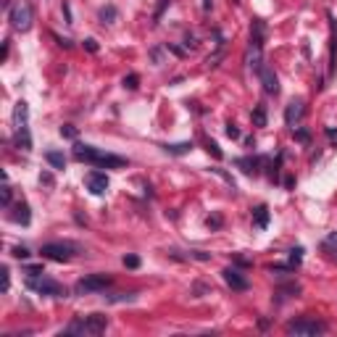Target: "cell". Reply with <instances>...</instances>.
Segmentation results:
<instances>
[{"label":"cell","mask_w":337,"mask_h":337,"mask_svg":"<svg viewBox=\"0 0 337 337\" xmlns=\"http://www.w3.org/2000/svg\"><path fill=\"white\" fill-rule=\"evenodd\" d=\"M74 158L76 161H87V163H95V166H124L127 161L124 158H119V156H111V153H103L93 145H82V143H76L74 145Z\"/></svg>","instance_id":"6da1fadb"},{"label":"cell","mask_w":337,"mask_h":337,"mask_svg":"<svg viewBox=\"0 0 337 337\" xmlns=\"http://www.w3.org/2000/svg\"><path fill=\"white\" fill-rule=\"evenodd\" d=\"M105 327H108V319L103 314H90L82 319H74L61 334H82V337L85 334H100V332H105Z\"/></svg>","instance_id":"7a4b0ae2"},{"label":"cell","mask_w":337,"mask_h":337,"mask_svg":"<svg viewBox=\"0 0 337 337\" xmlns=\"http://www.w3.org/2000/svg\"><path fill=\"white\" fill-rule=\"evenodd\" d=\"M8 19H11V26L16 29V32H26V29H32L35 11H32V6H29L26 0H16V3L11 6V11H8Z\"/></svg>","instance_id":"3957f363"},{"label":"cell","mask_w":337,"mask_h":337,"mask_svg":"<svg viewBox=\"0 0 337 337\" xmlns=\"http://www.w3.org/2000/svg\"><path fill=\"white\" fill-rule=\"evenodd\" d=\"M287 334H298V337H316V334H324L327 324H321L316 319H298V321H290L285 327Z\"/></svg>","instance_id":"277c9868"},{"label":"cell","mask_w":337,"mask_h":337,"mask_svg":"<svg viewBox=\"0 0 337 337\" xmlns=\"http://www.w3.org/2000/svg\"><path fill=\"white\" fill-rule=\"evenodd\" d=\"M74 250H76V245H71V242H48V245H42L40 253L45 258H53V261H69Z\"/></svg>","instance_id":"5b68a950"},{"label":"cell","mask_w":337,"mask_h":337,"mask_svg":"<svg viewBox=\"0 0 337 337\" xmlns=\"http://www.w3.org/2000/svg\"><path fill=\"white\" fill-rule=\"evenodd\" d=\"M111 285V277L108 274H90V277L76 282V293H100Z\"/></svg>","instance_id":"8992f818"},{"label":"cell","mask_w":337,"mask_h":337,"mask_svg":"<svg viewBox=\"0 0 337 337\" xmlns=\"http://www.w3.org/2000/svg\"><path fill=\"white\" fill-rule=\"evenodd\" d=\"M29 287H32V290H37V293H42V295H55V298H64V295H66V290L61 287L58 282L48 279V277H42V279H37V277H29Z\"/></svg>","instance_id":"52a82bcc"},{"label":"cell","mask_w":337,"mask_h":337,"mask_svg":"<svg viewBox=\"0 0 337 337\" xmlns=\"http://www.w3.org/2000/svg\"><path fill=\"white\" fill-rule=\"evenodd\" d=\"M85 182H87V190L93 195H103L105 190H108V177H105L103 172H90L85 177Z\"/></svg>","instance_id":"ba28073f"},{"label":"cell","mask_w":337,"mask_h":337,"mask_svg":"<svg viewBox=\"0 0 337 337\" xmlns=\"http://www.w3.org/2000/svg\"><path fill=\"white\" fill-rule=\"evenodd\" d=\"M258 76H261V85L269 95H277L279 93V82H277V74H274L271 66H261L258 69Z\"/></svg>","instance_id":"9c48e42d"},{"label":"cell","mask_w":337,"mask_h":337,"mask_svg":"<svg viewBox=\"0 0 337 337\" xmlns=\"http://www.w3.org/2000/svg\"><path fill=\"white\" fill-rule=\"evenodd\" d=\"M221 277H224V282L232 287V290H248V279H245L237 269H224Z\"/></svg>","instance_id":"30bf717a"},{"label":"cell","mask_w":337,"mask_h":337,"mask_svg":"<svg viewBox=\"0 0 337 337\" xmlns=\"http://www.w3.org/2000/svg\"><path fill=\"white\" fill-rule=\"evenodd\" d=\"M26 116H29V105L24 100H19L16 108H13V124H16V129H24L26 127Z\"/></svg>","instance_id":"8fae6325"},{"label":"cell","mask_w":337,"mask_h":337,"mask_svg":"<svg viewBox=\"0 0 337 337\" xmlns=\"http://www.w3.org/2000/svg\"><path fill=\"white\" fill-rule=\"evenodd\" d=\"M300 119H303V103H300V100H298V103H290L287 111H285V121H287L290 127H293L295 121H300Z\"/></svg>","instance_id":"7c38bea8"},{"label":"cell","mask_w":337,"mask_h":337,"mask_svg":"<svg viewBox=\"0 0 337 337\" xmlns=\"http://www.w3.org/2000/svg\"><path fill=\"white\" fill-rule=\"evenodd\" d=\"M16 145H19L21 150H32V137H29V127L16 129Z\"/></svg>","instance_id":"4fadbf2b"},{"label":"cell","mask_w":337,"mask_h":337,"mask_svg":"<svg viewBox=\"0 0 337 337\" xmlns=\"http://www.w3.org/2000/svg\"><path fill=\"white\" fill-rule=\"evenodd\" d=\"M45 158H48V163L53 168H66V158H64V153H58V150H48L45 153Z\"/></svg>","instance_id":"5bb4252c"},{"label":"cell","mask_w":337,"mask_h":337,"mask_svg":"<svg viewBox=\"0 0 337 337\" xmlns=\"http://www.w3.org/2000/svg\"><path fill=\"white\" fill-rule=\"evenodd\" d=\"M11 219L16 224H29V206L26 203H19L16 206V213H11Z\"/></svg>","instance_id":"9a60e30c"},{"label":"cell","mask_w":337,"mask_h":337,"mask_svg":"<svg viewBox=\"0 0 337 337\" xmlns=\"http://www.w3.org/2000/svg\"><path fill=\"white\" fill-rule=\"evenodd\" d=\"M253 219H256V224H258V227L264 229V227L269 224V208H266V206H258V208L253 211Z\"/></svg>","instance_id":"2e32d148"},{"label":"cell","mask_w":337,"mask_h":337,"mask_svg":"<svg viewBox=\"0 0 337 337\" xmlns=\"http://www.w3.org/2000/svg\"><path fill=\"white\" fill-rule=\"evenodd\" d=\"M163 150H166V153H174V156H179V153H187V150H192V143H177V145H166Z\"/></svg>","instance_id":"e0dca14e"},{"label":"cell","mask_w":337,"mask_h":337,"mask_svg":"<svg viewBox=\"0 0 337 337\" xmlns=\"http://www.w3.org/2000/svg\"><path fill=\"white\" fill-rule=\"evenodd\" d=\"M253 121H256V127H266V111H264V105H258V108L253 111Z\"/></svg>","instance_id":"ac0fdd59"},{"label":"cell","mask_w":337,"mask_h":337,"mask_svg":"<svg viewBox=\"0 0 337 337\" xmlns=\"http://www.w3.org/2000/svg\"><path fill=\"white\" fill-rule=\"evenodd\" d=\"M100 19H103V24H105V21L111 24V21L116 19V8H111V6H108V8H103V11H100Z\"/></svg>","instance_id":"d6986e66"},{"label":"cell","mask_w":337,"mask_h":337,"mask_svg":"<svg viewBox=\"0 0 337 337\" xmlns=\"http://www.w3.org/2000/svg\"><path fill=\"white\" fill-rule=\"evenodd\" d=\"M206 150L211 153L213 158H221V148H219L216 143H213V140H208V143H206Z\"/></svg>","instance_id":"ffe728a7"},{"label":"cell","mask_w":337,"mask_h":337,"mask_svg":"<svg viewBox=\"0 0 337 337\" xmlns=\"http://www.w3.org/2000/svg\"><path fill=\"white\" fill-rule=\"evenodd\" d=\"M237 163H240V166H245L242 172H248V174H253V172H256V161H253V158H240Z\"/></svg>","instance_id":"44dd1931"},{"label":"cell","mask_w":337,"mask_h":337,"mask_svg":"<svg viewBox=\"0 0 337 337\" xmlns=\"http://www.w3.org/2000/svg\"><path fill=\"white\" fill-rule=\"evenodd\" d=\"M300 258H303V248H293V250H290V264H293V266L300 264Z\"/></svg>","instance_id":"7402d4cb"},{"label":"cell","mask_w":337,"mask_h":337,"mask_svg":"<svg viewBox=\"0 0 337 337\" xmlns=\"http://www.w3.org/2000/svg\"><path fill=\"white\" fill-rule=\"evenodd\" d=\"M124 266L137 269V266H140V258H137V256H124Z\"/></svg>","instance_id":"603a6c76"},{"label":"cell","mask_w":337,"mask_h":337,"mask_svg":"<svg viewBox=\"0 0 337 337\" xmlns=\"http://www.w3.org/2000/svg\"><path fill=\"white\" fill-rule=\"evenodd\" d=\"M11 198H13V192H11V185H3V206H6V208L11 206Z\"/></svg>","instance_id":"cb8c5ba5"},{"label":"cell","mask_w":337,"mask_h":337,"mask_svg":"<svg viewBox=\"0 0 337 337\" xmlns=\"http://www.w3.org/2000/svg\"><path fill=\"white\" fill-rule=\"evenodd\" d=\"M13 256L16 258H29V250L24 248V245H16V248H13Z\"/></svg>","instance_id":"d4e9b609"},{"label":"cell","mask_w":337,"mask_h":337,"mask_svg":"<svg viewBox=\"0 0 337 337\" xmlns=\"http://www.w3.org/2000/svg\"><path fill=\"white\" fill-rule=\"evenodd\" d=\"M137 82H140V79H137V74H129V76H127V79H124V87H129V90H134V87H137Z\"/></svg>","instance_id":"484cf974"},{"label":"cell","mask_w":337,"mask_h":337,"mask_svg":"<svg viewBox=\"0 0 337 337\" xmlns=\"http://www.w3.org/2000/svg\"><path fill=\"white\" fill-rule=\"evenodd\" d=\"M11 287V274H8V266H3V293H8Z\"/></svg>","instance_id":"4316f807"},{"label":"cell","mask_w":337,"mask_h":337,"mask_svg":"<svg viewBox=\"0 0 337 337\" xmlns=\"http://www.w3.org/2000/svg\"><path fill=\"white\" fill-rule=\"evenodd\" d=\"M61 134H64V137H71V140H74V137H76V129H74V127H61Z\"/></svg>","instance_id":"83f0119b"},{"label":"cell","mask_w":337,"mask_h":337,"mask_svg":"<svg viewBox=\"0 0 337 337\" xmlns=\"http://www.w3.org/2000/svg\"><path fill=\"white\" fill-rule=\"evenodd\" d=\"M227 137H235V140H237V137H240V129H237L235 124H229V127H227Z\"/></svg>","instance_id":"f1b7e54d"},{"label":"cell","mask_w":337,"mask_h":337,"mask_svg":"<svg viewBox=\"0 0 337 337\" xmlns=\"http://www.w3.org/2000/svg\"><path fill=\"white\" fill-rule=\"evenodd\" d=\"M85 48H87L90 53H98V42H95V40H85Z\"/></svg>","instance_id":"f546056e"},{"label":"cell","mask_w":337,"mask_h":337,"mask_svg":"<svg viewBox=\"0 0 337 337\" xmlns=\"http://www.w3.org/2000/svg\"><path fill=\"white\" fill-rule=\"evenodd\" d=\"M26 271H29V277H40V274H42V266H26Z\"/></svg>","instance_id":"4dcf8cb0"},{"label":"cell","mask_w":337,"mask_h":337,"mask_svg":"<svg viewBox=\"0 0 337 337\" xmlns=\"http://www.w3.org/2000/svg\"><path fill=\"white\" fill-rule=\"evenodd\" d=\"M166 3H168V0H161V6H158V11H156V19H161V13H163V8H166Z\"/></svg>","instance_id":"1f68e13d"},{"label":"cell","mask_w":337,"mask_h":337,"mask_svg":"<svg viewBox=\"0 0 337 337\" xmlns=\"http://www.w3.org/2000/svg\"><path fill=\"white\" fill-rule=\"evenodd\" d=\"M298 140H300V143H308V132L300 129V132H298Z\"/></svg>","instance_id":"d6a6232c"},{"label":"cell","mask_w":337,"mask_h":337,"mask_svg":"<svg viewBox=\"0 0 337 337\" xmlns=\"http://www.w3.org/2000/svg\"><path fill=\"white\" fill-rule=\"evenodd\" d=\"M221 224V219L219 216H213V219H208V227H219Z\"/></svg>","instance_id":"836d02e7"}]
</instances>
